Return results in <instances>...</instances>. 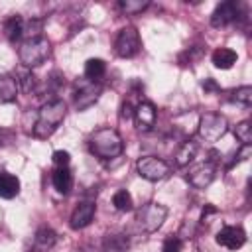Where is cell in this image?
<instances>
[{
	"mask_svg": "<svg viewBox=\"0 0 252 252\" xmlns=\"http://www.w3.org/2000/svg\"><path fill=\"white\" fill-rule=\"evenodd\" d=\"M77 252H96V250H94V248H93L91 244H85V246H81V248H79Z\"/></svg>",
	"mask_w": 252,
	"mask_h": 252,
	"instance_id": "cell-32",
	"label": "cell"
},
{
	"mask_svg": "<svg viewBox=\"0 0 252 252\" xmlns=\"http://www.w3.org/2000/svg\"><path fill=\"white\" fill-rule=\"evenodd\" d=\"M203 89H205V91H220V87H219L213 79H205V81H203Z\"/></svg>",
	"mask_w": 252,
	"mask_h": 252,
	"instance_id": "cell-31",
	"label": "cell"
},
{
	"mask_svg": "<svg viewBox=\"0 0 252 252\" xmlns=\"http://www.w3.org/2000/svg\"><path fill=\"white\" fill-rule=\"evenodd\" d=\"M100 93H102V87L98 83H91V81L83 83L75 93V108L77 110H85V108L93 106L98 100Z\"/></svg>",
	"mask_w": 252,
	"mask_h": 252,
	"instance_id": "cell-12",
	"label": "cell"
},
{
	"mask_svg": "<svg viewBox=\"0 0 252 252\" xmlns=\"http://www.w3.org/2000/svg\"><path fill=\"white\" fill-rule=\"evenodd\" d=\"M215 173H217V165L209 159L201 161V163H195L189 167L187 171V181L195 187V189H205L213 183L215 179Z\"/></svg>",
	"mask_w": 252,
	"mask_h": 252,
	"instance_id": "cell-8",
	"label": "cell"
},
{
	"mask_svg": "<svg viewBox=\"0 0 252 252\" xmlns=\"http://www.w3.org/2000/svg\"><path fill=\"white\" fill-rule=\"evenodd\" d=\"M57 242V234L53 228L49 226H41L37 228L33 242H32V252H49Z\"/></svg>",
	"mask_w": 252,
	"mask_h": 252,
	"instance_id": "cell-14",
	"label": "cell"
},
{
	"mask_svg": "<svg viewBox=\"0 0 252 252\" xmlns=\"http://www.w3.org/2000/svg\"><path fill=\"white\" fill-rule=\"evenodd\" d=\"M136 171L148 181H161L169 175V163L158 156H142L136 161Z\"/></svg>",
	"mask_w": 252,
	"mask_h": 252,
	"instance_id": "cell-6",
	"label": "cell"
},
{
	"mask_svg": "<svg viewBox=\"0 0 252 252\" xmlns=\"http://www.w3.org/2000/svg\"><path fill=\"white\" fill-rule=\"evenodd\" d=\"M22 32H24V18L22 16H10L4 22V33L10 41L22 39Z\"/></svg>",
	"mask_w": 252,
	"mask_h": 252,
	"instance_id": "cell-20",
	"label": "cell"
},
{
	"mask_svg": "<svg viewBox=\"0 0 252 252\" xmlns=\"http://www.w3.org/2000/svg\"><path fill=\"white\" fill-rule=\"evenodd\" d=\"M112 205L116 211H132L134 209V201H132V195L128 193V189H118L114 195H112Z\"/></svg>",
	"mask_w": 252,
	"mask_h": 252,
	"instance_id": "cell-23",
	"label": "cell"
},
{
	"mask_svg": "<svg viewBox=\"0 0 252 252\" xmlns=\"http://www.w3.org/2000/svg\"><path fill=\"white\" fill-rule=\"evenodd\" d=\"M51 183L57 193L67 195L73 189V173L69 171V167H57L51 175Z\"/></svg>",
	"mask_w": 252,
	"mask_h": 252,
	"instance_id": "cell-16",
	"label": "cell"
},
{
	"mask_svg": "<svg viewBox=\"0 0 252 252\" xmlns=\"http://www.w3.org/2000/svg\"><path fill=\"white\" fill-rule=\"evenodd\" d=\"M18 87H20L24 93H32V91L35 89V77H33L30 71L22 73V79H18Z\"/></svg>",
	"mask_w": 252,
	"mask_h": 252,
	"instance_id": "cell-27",
	"label": "cell"
},
{
	"mask_svg": "<svg viewBox=\"0 0 252 252\" xmlns=\"http://www.w3.org/2000/svg\"><path fill=\"white\" fill-rule=\"evenodd\" d=\"M156 118H158V112L150 100H140L138 106L134 108V124L140 132H150L156 124Z\"/></svg>",
	"mask_w": 252,
	"mask_h": 252,
	"instance_id": "cell-10",
	"label": "cell"
},
{
	"mask_svg": "<svg viewBox=\"0 0 252 252\" xmlns=\"http://www.w3.org/2000/svg\"><path fill=\"white\" fill-rule=\"evenodd\" d=\"M128 246H130V242L124 234H108L102 242L100 252H126Z\"/></svg>",
	"mask_w": 252,
	"mask_h": 252,
	"instance_id": "cell-22",
	"label": "cell"
},
{
	"mask_svg": "<svg viewBox=\"0 0 252 252\" xmlns=\"http://www.w3.org/2000/svg\"><path fill=\"white\" fill-rule=\"evenodd\" d=\"M65 114H67V106H65V102H63L61 98L47 100V102L39 108V112H37V116H35L32 134H33L35 138H39V140L49 138V136L59 128V124L63 122Z\"/></svg>",
	"mask_w": 252,
	"mask_h": 252,
	"instance_id": "cell-1",
	"label": "cell"
},
{
	"mask_svg": "<svg viewBox=\"0 0 252 252\" xmlns=\"http://www.w3.org/2000/svg\"><path fill=\"white\" fill-rule=\"evenodd\" d=\"M89 150L98 159H114L122 154L124 142L114 128H98L89 138Z\"/></svg>",
	"mask_w": 252,
	"mask_h": 252,
	"instance_id": "cell-2",
	"label": "cell"
},
{
	"mask_svg": "<svg viewBox=\"0 0 252 252\" xmlns=\"http://www.w3.org/2000/svg\"><path fill=\"white\" fill-rule=\"evenodd\" d=\"M69 161H71L69 152H65V150H55V152H53V163H55L57 167H67Z\"/></svg>",
	"mask_w": 252,
	"mask_h": 252,
	"instance_id": "cell-28",
	"label": "cell"
},
{
	"mask_svg": "<svg viewBox=\"0 0 252 252\" xmlns=\"http://www.w3.org/2000/svg\"><path fill=\"white\" fill-rule=\"evenodd\" d=\"M51 53V43L41 35V37H33V39H24L22 45H20V61L26 65V67H37L41 65Z\"/></svg>",
	"mask_w": 252,
	"mask_h": 252,
	"instance_id": "cell-3",
	"label": "cell"
},
{
	"mask_svg": "<svg viewBox=\"0 0 252 252\" xmlns=\"http://www.w3.org/2000/svg\"><path fill=\"white\" fill-rule=\"evenodd\" d=\"M234 136L238 138V142H240L242 146H250V144H252V126H250V122L244 120V122L236 124Z\"/></svg>",
	"mask_w": 252,
	"mask_h": 252,
	"instance_id": "cell-25",
	"label": "cell"
},
{
	"mask_svg": "<svg viewBox=\"0 0 252 252\" xmlns=\"http://www.w3.org/2000/svg\"><path fill=\"white\" fill-rule=\"evenodd\" d=\"M150 6V2H142V0H120L118 2V10L126 16H132V14H138V12H144L146 8Z\"/></svg>",
	"mask_w": 252,
	"mask_h": 252,
	"instance_id": "cell-24",
	"label": "cell"
},
{
	"mask_svg": "<svg viewBox=\"0 0 252 252\" xmlns=\"http://www.w3.org/2000/svg\"><path fill=\"white\" fill-rule=\"evenodd\" d=\"M211 59H213V65L217 69H230L236 63L238 55H236V51H232L228 47H219V49L213 51V57Z\"/></svg>",
	"mask_w": 252,
	"mask_h": 252,
	"instance_id": "cell-19",
	"label": "cell"
},
{
	"mask_svg": "<svg viewBox=\"0 0 252 252\" xmlns=\"http://www.w3.org/2000/svg\"><path fill=\"white\" fill-rule=\"evenodd\" d=\"M94 213H96V205L94 201H81L75 211L71 213V219H69V226L73 230H81L85 226H89L94 219Z\"/></svg>",
	"mask_w": 252,
	"mask_h": 252,
	"instance_id": "cell-11",
	"label": "cell"
},
{
	"mask_svg": "<svg viewBox=\"0 0 252 252\" xmlns=\"http://www.w3.org/2000/svg\"><path fill=\"white\" fill-rule=\"evenodd\" d=\"M228 132V122L224 116L217 114V112H205L203 116H199L197 122V134L203 142L207 144H215L219 142L224 134Z\"/></svg>",
	"mask_w": 252,
	"mask_h": 252,
	"instance_id": "cell-4",
	"label": "cell"
},
{
	"mask_svg": "<svg viewBox=\"0 0 252 252\" xmlns=\"http://www.w3.org/2000/svg\"><path fill=\"white\" fill-rule=\"evenodd\" d=\"M106 73V63L98 57H91L87 63H85V77L91 81V83H96L102 75Z\"/></svg>",
	"mask_w": 252,
	"mask_h": 252,
	"instance_id": "cell-21",
	"label": "cell"
},
{
	"mask_svg": "<svg viewBox=\"0 0 252 252\" xmlns=\"http://www.w3.org/2000/svg\"><path fill=\"white\" fill-rule=\"evenodd\" d=\"M18 79L12 75H0V102H12L18 94Z\"/></svg>",
	"mask_w": 252,
	"mask_h": 252,
	"instance_id": "cell-18",
	"label": "cell"
},
{
	"mask_svg": "<svg viewBox=\"0 0 252 252\" xmlns=\"http://www.w3.org/2000/svg\"><path fill=\"white\" fill-rule=\"evenodd\" d=\"M240 18V4L234 2V0H226V2H220L213 14H211V24L215 28H224L232 22H236Z\"/></svg>",
	"mask_w": 252,
	"mask_h": 252,
	"instance_id": "cell-9",
	"label": "cell"
},
{
	"mask_svg": "<svg viewBox=\"0 0 252 252\" xmlns=\"http://www.w3.org/2000/svg\"><path fill=\"white\" fill-rule=\"evenodd\" d=\"M18 193H20V179L14 173L0 171V197L14 199Z\"/></svg>",
	"mask_w": 252,
	"mask_h": 252,
	"instance_id": "cell-17",
	"label": "cell"
},
{
	"mask_svg": "<svg viewBox=\"0 0 252 252\" xmlns=\"http://www.w3.org/2000/svg\"><path fill=\"white\" fill-rule=\"evenodd\" d=\"M167 219V207L161 203H146L136 211V224L144 232H156Z\"/></svg>",
	"mask_w": 252,
	"mask_h": 252,
	"instance_id": "cell-5",
	"label": "cell"
},
{
	"mask_svg": "<svg viewBox=\"0 0 252 252\" xmlns=\"http://www.w3.org/2000/svg\"><path fill=\"white\" fill-rule=\"evenodd\" d=\"M217 242L228 250H238L246 242V232L240 226H222L217 232Z\"/></svg>",
	"mask_w": 252,
	"mask_h": 252,
	"instance_id": "cell-13",
	"label": "cell"
},
{
	"mask_svg": "<svg viewBox=\"0 0 252 252\" xmlns=\"http://www.w3.org/2000/svg\"><path fill=\"white\" fill-rule=\"evenodd\" d=\"M230 98H232L234 102H240V104H244V106H250V104H252V87L244 85V87L234 89V91L230 93Z\"/></svg>",
	"mask_w": 252,
	"mask_h": 252,
	"instance_id": "cell-26",
	"label": "cell"
},
{
	"mask_svg": "<svg viewBox=\"0 0 252 252\" xmlns=\"http://www.w3.org/2000/svg\"><path fill=\"white\" fill-rule=\"evenodd\" d=\"M120 118H122V120H130V118H134V108H132V104H130L128 100H124L122 106H120Z\"/></svg>",
	"mask_w": 252,
	"mask_h": 252,
	"instance_id": "cell-30",
	"label": "cell"
},
{
	"mask_svg": "<svg viewBox=\"0 0 252 252\" xmlns=\"http://www.w3.org/2000/svg\"><path fill=\"white\" fill-rule=\"evenodd\" d=\"M161 252H181V238H179V236H169V238H165Z\"/></svg>",
	"mask_w": 252,
	"mask_h": 252,
	"instance_id": "cell-29",
	"label": "cell"
},
{
	"mask_svg": "<svg viewBox=\"0 0 252 252\" xmlns=\"http://www.w3.org/2000/svg\"><path fill=\"white\" fill-rule=\"evenodd\" d=\"M142 47V41H140V33L136 28L128 26V28H122L114 39V53L118 57H134Z\"/></svg>",
	"mask_w": 252,
	"mask_h": 252,
	"instance_id": "cell-7",
	"label": "cell"
},
{
	"mask_svg": "<svg viewBox=\"0 0 252 252\" xmlns=\"http://www.w3.org/2000/svg\"><path fill=\"white\" fill-rule=\"evenodd\" d=\"M197 150H199V144H197V142H193V140L181 142V146H179L177 152H175V165H177V167L189 165V163L195 159Z\"/></svg>",
	"mask_w": 252,
	"mask_h": 252,
	"instance_id": "cell-15",
	"label": "cell"
}]
</instances>
